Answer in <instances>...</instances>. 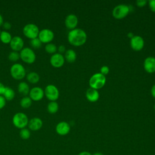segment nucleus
Returning a JSON list of instances; mask_svg holds the SVG:
<instances>
[{"mask_svg":"<svg viewBox=\"0 0 155 155\" xmlns=\"http://www.w3.org/2000/svg\"><path fill=\"white\" fill-rule=\"evenodd\" d=\"M87 34L84 30L81 28L71 30L68 34V41L74 46H81L84 44L87 41Z\"/></svg>","mask_w":155,"mask_h":155,"instance_id":"f257e3e1","label":"nucleus"},{"mask_svg":"<svg viewBox=\"0 0 155 155\" xmlns=\"http://www.w3.org/2000/svg\"><path fill=\"white\" fill-rule=\"evenodd\" d=\"M106 82L105 76L101 73L94 74L89 80V85L90 88L95 90L101 88L104 86Z\"/></svg>","mask_w":155,"mask_h":155,"instance_id":"f03ea898","label":"nucleus"},{"mask_svg":"<svg viewBox=\"0 0 155 155\" xmlns=\"http://www.w3.org/2000/svg\"><path fill=\"white\" fill-rule=\"evenodd\" d=\"M12 77L16 80H21L24 79L26 74V71L24 67L18 63L13 64L10 70Z\"/></svg>","mask_w":155,"mask_h":155,"instance_id":"7ed1b4c3","label":"nucleus"},{"mask_svg":"<svg viewBox=\"0 0 155 155\" xmlns=\"http://www.w3.org/2000/svg\"><path fill=\"white\" fill-rule=\"evenodd\" d=\"M28 121L27 116L25 113L21 112L16 113L12 118L13 125L20 129L24 128L27 125H28Z\"/></svg>","mask_w":155,"mask_h":155,"instance_id":"20e7f679","label":"nucleus"},{"mask_svg":"<svg viewBox=\"0 0 155 155\" xmlns=\"http://www.w3.org/2000/svg\"><path fill=\"white\" fill-rule=\"evenodd\" d=\"M20 58L27 64H33L36 60V54L34 51L29 47H24L20 51Z\"/></svg>","mask_w":155,"mask_h":155,"instance_id":"39448f33","label":"nucleus"},{"mask_svg":"<svg viewBox=\"0 0 155 155\" xmlns=\"http://www.w3.org/2000/svg\"><path fill=\"white\" fill-rule=\"evenodd\" d=\"M22 32L25 37L32 39L38 37L39 30L38 27L36 24L30 23L26 24L24 27L22 29Z\"/></svg>","mask_w":155,"mask_h":155,"instance_id":"423d86ee","label":"nucleus"},{"mask_svg":"<svg viewBox=\"0 0 155 155\" xmlns=\"http://www.w3.org/2000/svg\"><path fill=\"white\" fill-rule=\"evenodd\" d=\"M130 11V7L127 5L119 4L113 8L112 11V15L114 18L120 19L127 16Z\"/></svg>","mask_w":155,"mask_h":155,"instance_id":"0eeeda50","label":"nucleus"},{"mask_svg":"<svg viewBox=\"0 0 155 155\" xmlns=\"http://www.w3.org/2000/svg\"><path fill=\"white\" fill-rule=\"evenodd\" d=\"M44 95L50 101H56L59 98V91L55 85L50 84L45 88Z\"/></svg>","mask_w":155,"mask_h":155,"instance_id":"6e6552de","label":"nucleus"},{"mask_svg":"<svg viewBox=\"0 0 155 155\" xmlns=\"http://www.w3.org/2000/svg\"><path fill=\"white\" fill-rule=\"evenodd\" d=\"M54 35L52 30L48 28H44L39 31L38 35V38L42 43H50L54 38Z\"/></svg>","mask_w":155,"mask_h":155,"instance_id":"1a4fd4ad","label":"nucleus"},{"mask_svg":"<svg viewBox=\"0 0 155 155\" xmlns=\"http://www.w3.org/2000/svg\"><path fill=\"white\" fill-rule=\"evenodd\" d=\"M24 42L23 39L18 36H15L12 38L10 42V46L13 51H21L24 48Z\"/></svg>","mask_w":155,"mask_h":155,"instance_id":"9d476101","label":"nucleus"},{"mask_svg":"<svg viewBox=\"0 0 155 155\" xmlns=\"http://www.w3.org/2000/svg\"><path fill=\"white\" fill-rule=\"evenodd\" d=\"M30 98L34 101H41L44 96V91L43 89L39 87L32 88L29 92Z\"/></svg>","mask_w":155,"mask_h":155,"instance_id":"9b49d317","label":"nucleus"},{"mask_svg":"<svg viewBox=\"0 0 155 155\" xmlns=\"http://www.w3.org/2000/svg\"><path fill=\"white\" fill-rule=\"evenodd\" d=\"M50 62L53 67L55 68H59L64 65L65 62V58L62 54L56 53L52 54L50 58Z\"/></svg>","mask_w":155,"mask_h":155,"instance_id":"f8f14e48","label":"nucleus"},{"mask_svg":"<svg viewBox=\"0 0 155 155\" xmlns=\"http://www.w3.org/2000/svg\"><path fill=\"white\" fill-rule=\"evenodd\" d=\"M130 45L134 50H141L144 46L143 39L140 36H134L131 38Z\"/></svg>","mask_w":155,"mask_h":155,"instance_id":"ddd939ff","label":"nucleus"},{"mask_svg":"<svg viewBox=\"0 0 155 155\" xmlns=\"http://www.w3.org/2000/svg\"><path fill=\"white\" fill-rule=\"evenodd\" d=\"M143 67L145 70L149 73L155 72V58L153 56L147 57L144 61Z\"/></svg>","mask_w":155,"mask_h":155,"instance_id":"4468645a","label":"nucleus"},{"mask_svg":"<svg viewBox=\"0 0 155 155\" xmlns=\"http://www.w3.org/2000/svg\"><path fill=\"white\" fill-rule=\"evenodd\" d=\"M70 131V126L66 122H60L56 126V131L58 134L61 136H65Z\"/></svg>","mask_w":155,"mask_h":155,"instance_id":"2eb2a0df","label":"nucleus"},{"mask_svg":"<svg viewBox=\"0 0 155 155\" xmlns=\"http://www.w3.org/2000/svg\"><path fill=\"white\" fill-rule=\"evenodd\" d=\"M78 22L77 16L74 14H69L65 19V25L68 29H74Z\"/></svg>","mask_w":155,"mask_h":155,"instance_id":"dca6fc26","label":"nucleus"},{"mask_svg":"<svg viewBox=\"0 0 155 155\" xmlns=\"http://www.w3.org/2000/svg\"><path fill=\"white\" fill-rule=\"evenodd\" d=\"M42 120L39 117H33L28 121V127L32 131H38L42 127Z\"/></svg>","mask_w":155,"mask_h":155,"instance_id":"f3484780","label":"nucleus"},{"mask_svg":"<svg viewBox=\"0 0 155 155\" xmlns=\"http://www.w3.org/2000/svg\"><path fill=\"white\" fill-rule=\"evenodd\" d=\"M86 97L90 102H94L99 99V94L97 90L90 88L86 91Z\"/></svg>","mask_w":155,"mask_h":155,"instance_id":"a211bd4d","label":"nucleus"},{"mask_svg":"<svg viewBox=\"0 0 155 155\" xmlns=\"http://www.w3.org/2000/svg\"><path fill=\"white\" fill-rule=\"evenodd\" d=\"M30 87L28 84L25 82H21L18 85V91L23 95H27L30 92Z\"/></svg>","mask_w":155,"mask_h":155,"instance_id":"6ab92c4d","label":"nucleus"},{"mask_svg":"<svg viewBox=\"0 0 155 155\" xmlns=\"http://www.w3.org/2000/svg\"><path fill=\"white\" fill-rule=\"evenodd\" d=\"M2 96L5 98L6 101H12L15 98V93L12 88L9 87H6Z\"/></svg>","mask_w":155,"mask_h":155,"instance_id":"aec40b11","label":"nucleus"},{"mask_svg":"<svg viewBox=\"0 0 155 155\" xmlns=\"http://www.w3.org/2000/svg\"><path fill=\"white\" fill-rule=\"evenodd\" d=\"M64 58L66 59L67 62L72 63L74 62L76 59V53L73 50L68 49L65 52Z\"/></svg>","mask_w":155,"mask_h":155,"instance_id":"412c9836","label":"nucleus"},{"mask_svg":"<svg viewBox=\"0 0 155 155\" xmlns=\"http://www.w3.org/2000/svg\"><path fill=\"white\" fill-rule=\"evenodd\" d=\"M26 78L27 80L31 84H36L37 82H39L40 79L39 75L35 71H31L28 73Z\"/></svg>","mask_w":155,"mask_h":155,"instance_id":"4be33fe9","label":"nucleus"},{"mask_svg":"<svg viewBox=\"0 0 155 155\" xmlns=\"http://www.w3.org/2000/svg\"><path fill=\"white\" fill-rule=\"evenodd\" d=\"M12 39L11 34L5 30L1 31L0 34V40L4 44H10Z\"/></svg>","mask_w":155,"mask_h":155,"instance_id":"5701e85b","label":"nucleus"},{"mask_svg":"<svg viewBox=\"0 0 155 155\" xmlns=\"http://www.w3.org/2000/svg\"><path fill=\"white\" fill-rule=\"evenodd\" d=\"M59 109V105L56 101H51L47 105V111L49 113L54 114Z\"/></svg>","mask_w":155,"mask_h":155,"instance_id":"b1692460","label":"nucleus"},{"mask_svg":"<svg viewBox=\"0 0 155 155\" xmlns=\"http://www.w3.org/2000/svg\"><path fill=\"white\" fill-rule=\"evenodd\" d=\"M32 100L30 97L25 96L22 97L20 101V105L24 108H28L31 105Z\"/></svg>","mask_w":155,"mask_h":155,"instance_id":"393cba45","label":"nucleus"},{"mask_svg":"<svg viewBox=\"0 0 155 155\" xmlns=\"http://www.w3.org/2000/svg\"><path fill=\"white\" fill-rule=\"evenodd\" d=\"M58 50L57 47L55 44L53 43H48L45 46V50L47 53L50 54H54L56 53V51Z\"/></svg>","mask_w":155,"mask_h":155,"instance_id":"a878e982","label":"nucleus"},{"mask_svg":"<svg viewBox=\"0 0 155 155\" xmlns=\"http://www.w3.org/2000/svg\"><path fill=\"white\" fill-rule=\"evenodd\" d=\"M30 45L35 49L40 48L42 45V42L38 38H36L30 40Z\"/></svg>","mask_w":155,"mask_h":155,"instance_id":"bb28decb","label":"nucleus"},{"mask_svg":"<svg viewBox=\"0 0 155 155\" xmlns=\"http://www.w3.org/2000/svg\"><path fill=\"white\" fill-rule=\"evenodd\" d=\"M19 136L22 139L27 140L30 137V131L28 129L25 128L21 129V131L19 132Z\"/></svg>","mask_w":155,"mask_h":155,"instance_id":"cd10ccee","label":"nucleus"},{"mask_svg":"<svg viewBox=\"0 0 155 155\" xmlns=\"http://www.w3.org/2000/svg\"><path fill=\"white\" fill-rule=\"evenodd\" d=\"M8 58L10 61H11L12 62H16L18 60H19V59L20 58L19 53H18V51H12L9 53Z\"/></svg>","mask_w":155,"mask_h":155,"instance_id":"c85d7f7f","label":"nucleus"},{"mask_svg":"<svg viewBox=\"0 0 155 155\" xmlns=\"http://www.w3.org/2000/svg\"><path fill=\"white\" fill-rule=\"evenodd\" d=\"M100 71H101V73L105 76V75H106V74H107L108 73V72H109V67L108 66H107V65H104V66H102L101 68Z\"/></svg>","mask_w":155,"mask_h":155,"instance_id":"c756f323","label":"nucleus"},{"mask_svg":"<svg viewBox=\"0 0 155 155\" xmlns=\"http://www.w3.org/2000/svg\"><path fill=\"white\" fill-rule=\"evenodd\" d=\"M5 104H6V100L2 95H0V110L3 108L5 107Z\"/></svg>","mask_w":155,"mask_h":155,"instance_id":"7c9ffc66","label":"nucleus"},{"mask_svg":"<svg viewBox=\"0 0 155 155\" xmlns=\"http://www.w3.org/2000/svg\"><path fill=\"white\" fill-rule=\"evenodd\" d=\"M148 3L151 10L153 12H155V0H150L149 1Z\"/></svg>","mask_w":155,"mask_h":155,"instance_id":"2f4dec72","label":"nucleus"},{"mask_svg":"<svg viewBox=\"0 0 155 155\" xmlns=\"http://www.w3.org/2000/svg\"><path fill=\"white\" fill-rule=\"evenodd\" d=\"M147 3L146 0H137L136 1V5L139 7H143Z\"/></svg>","mask_w":155,"mask_h":155,"instance_id":"473e14b6","label":"nucleus"},{"mask_svg":"<svg viewBox=\"0 0 155 155\" xmlns=\"http://www.w3.org/2000/svg\"><path fill=\"white\" fill-rule=\"evenodd\" d=\"M2 27L3 28L6 30H8L11 28L12 27V25L9 22H4L2 24Z\"/></svg>","mask_w":155,"mask_h":155,"instance_id":"72a5a7b5","label":"nucleus"},{"mask_svg":"<svg viewBox=\"0 0 155 155\" xmlns=\"http://www.w3.org/2000/svg\"><path fill=\"white\" fill-rule=\"evenodd\" d=\"M58 50L59 51V53H60V54L65 53L66 51H65V47L64 45H61L58 48Z\"/></svg>","mask_w":155,"mask_h":155,"instance_id":"f704fd0d","label":"nucleus"},{"mask_svg":"<svg viewBox=\"0 0 155 155\" xmlns=\"http://www.w3.org/2000/svg\"><path fill=\"white\" fill-rule=\"evenodd\" d=\"M5 87H5L4 85L0 82V95L2 96V94H3V93H4V91H5Z\"/></svg>","mask_w":155,"mask_h":155,"instance_id":"c9c22d12","label":"nucleus"},{"mask_svg":"<svg viewBox=\"0 0 155 155\" xmlns=\"http://www.w3.org/2000/svg\"><path fill=\"white\" fill-rule=\"evenodd\" d=\"M78 155H93V154H91V153H90V152H88V151H84L80 152Z\"/></svg>","mask_w":155,"mask_h":155,"instance_id":"e433bc0d","label":"nucleus"},{"mask_svg":"<svg viewBox=\"0 0 155 155\" xmlns=\"http://www.w3.org/2000/svg\"><path fill=\"white\" fill-rule=\"evenodd\" d=\"M151 95L153 96V97H154L155 98V84L151 87Z\"/></svg>","mask_w":155,"mask_h":155,"instance_id":"4c0bfd02","label":"nucleus"},{"mask_svg":"<svg viewBox=\"0 0 155 155\" xmlns=\"http://www.w3.org/2000/svg\"><path fill=\"white\" fill-rule=\"evenodd\" d=\"M3 23H4V20H3V17H2V16L1 15V14L0 13V27L1 26H2V24H3Z\"/></svg>","mask_w":155,"mask_h":155,"instance_id":"58836bf2","label":"nucleus"},{"mask_svg":"<svg viewBox=\"0 0 155 155\" xmlns=\"http://www.w3.org/2000/svg\"><path fill=\"white\" fill-rule=\"evenodd\" d=\"M127 36L129 37V38H132L134 36H133V34L132 33H128V35H127Z\"/></svg>","mask_w":155,"mask_h":155,"instance_id":"ea45409f","label":"nucleus"},{"mask_svg":"<svg viewBox=\"0 0 155 155\" xmlns=\"http://www.w3.org/2000/svg\"><path fill=\"white\" fill-rule=\"evenodd\" d=\"M93 155H104V154L101 152H96V153H94Z\"/></svg>","mask_w":155,"mask_h":155,"instance_id":"a19ab883","label":"nucleus"},{"mask_svg":"<svg viewBox=\"0 0 155 155\" xmlns=\"http://www.w3.org/2000/svg\"><path fill=\"white\" fill-rule=\"evenodd\" d=\"M154 110H155V104H154Z\"/></svg>","mask_w":155,"mask_h":155,"instance_id":"79ce46f5","label":"nucleus"},{"mask_svg":"<svg viewBox=\"0 0 155 155\" xmlns=\"http://www.w3.org/2000/svg\"><path fill=\"white\" fill-rule=\"evenodd\" d=\"M0 34H1V31H0Z\"/></svg>","mask_w":155,"mask_h":155,"instance_id":"37998d69","label":"nucleus"}]
</instances>
